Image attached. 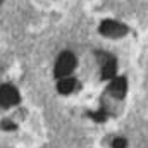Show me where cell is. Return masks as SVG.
<instances>
[{
	"label": "cell",
	"mask_w": 148,
	"mask_h": 148,
	"mask_svg": "<svg viewBox=\"0 0 148 148\" xmlns=\"http://www.w3.org/2000/svg\"><path fill=\"white\" fill-rule=\"evenodd\" d=\"M23 91L21 88L0 69V129L14 131L19 129V114H24L23 109Z\"/></svg>",
	"instance_id": "cell-1"
},
{
	"label": "cell",
	"mask_w": 148,
	"mask_h": 148,
	"mask_svg": "<svg viewBox=\"0 0 148 148\" xmlns=\"http://www.w3.org/2000/svg\"><path fill=\"white\" fill-rule=\"evenodd\" d=\"M100 31L103 36H110V38H115V36H122L127 33V28L121 23H115V21H103L102 26H100Z\"/></svg>",
	"instance_id": "cell-2"
},
{
	"label": "cell",
	"mask_w": 148,
	"mask_h": 148,
	"mask_svg": "<svg viewBox=\"0 0 148 148\" xmlns=\"http://www.w3.org/2000/svg\"><path fill=\"white\" fill-rule=\"evenodd\" d=\"M114 148H126V140L117 138V140L114 141Z\"/></svg>",
	"instance_id": "cell-3"
}]
</instances>
